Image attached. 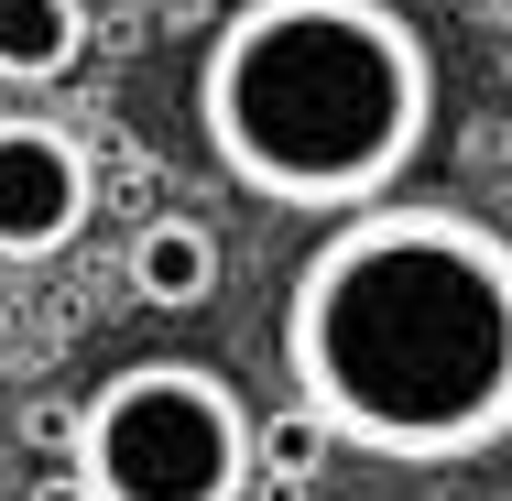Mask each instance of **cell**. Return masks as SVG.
Segmentation results:
<instances>
[{"instance_id":"cell-1","label":"cell","mask_w":512,"mask_h":501,"mask_svg":"<svg viewBox=\"0 0 512 501\" xmlns=\"http://www.w3.org/2000/svg\"><path fill=\"white\" fill-rule=\"evenodd\" d=\"M284 382L360 458H491L512 436V240L436 197L327 218L284 284Z\"/></svg>"},{"instance_id":"cell-2","label":"cell","mask_w":512,"mask_h":501,"mask_svg":"<svg viewBox=\"0 0 512 501\" xmlns=\"http://www.w3.org/2000/svg\"><path fill=\"white\" fill-rule=\"evenodd\" d=\"M197 131L240 197L349 218L436 142V55L393 0H240L207 33Z\"/></svg>"},{"instance_id":"cell-3","label":"cell","mask_w":512,"mask_h":501,"mask_svg":"<svg viewBox=\"0 0 512 501\" xmlns=\"http://www.w3.org/2000/svg\"><path fill=\"white\" fill-rule=\"evenodd\" d=\"M88 501H251V403L207 360H131L77 403Z\"/></svg>"},{"instance_id":"cell-4","label":"cell","mask_w":512,"mask_h":501,"mask_svg":"<svg viewBox=\"0 0 512 501\" xmlns=\"http://www.w3.org/2000/svg\"><path fill=\"white\" fill-rule=\"evenodd\" d=\"M99 207V164L66 120L0 109V262H55Z\"/></svg>"},{"instance_id":"cell-5","label":"cell","mask_w":512,"mask_h":501,"mask_svg":"<svg viewBox=\"0 0 512 501\" xmlns=\"http://www.w3.org/2000/svg\"><path fill=\"white\" fill-rule=\"evenodd\" d=\"M131 295L153 316H186L218 295V229L207 218H142L131 229Z\"/></svg>"},{"instance_id":"cell-6","label":"cell","mask_w":512,"mask_h":501,"mask_svg":"<svg viewBox=\"0 0 512 501\" xmlns=\"http://www.w3.org/2000/svg\"><path fill=\"white\" fill-rule=\"evenodd\" d=\"M88 44L77 0H0V88H55Z\"/></svg>"},{"instance_id":"cell-7","label":"cell","mask_w":512,"mask_h":501,"mask_svg":"<svg viewBox=\"0 0 512 501\" xmlns=\"http://www.w3.org/2000/svg\"><path fill=\"white\" fill-rule=\"evenodd\" d=\"M327 458H338V436L316 425L306 403L251 414V491H262V501H306L316 480H327Z\"/></svg>"},{"instance_id":"cell-8","label":"cell","mask_w":512,"mask_h":501,"mask_svg":"<svg viewBox=\"0 0 512 501\" xmlns=\"http://www.w3.org/2000/svg\"><path fill=\"white\" fill-rule=\"evenodd\" d=\"M22 436H33V458L55 469V458L77 447V403H33V425H22Z\"/></svg>"},{"instance_id":"cell-9","label":"cell","mask_w":512,"mask_h":501,"mask_svg":"<svg viewBox=\"0 0 512 501\" xmlns=\"http://www.w3.org/2000/svg\"><path fill=\"white\" fill-rule=\"evenodd\" d=\"M33 501H88V480H77V469H66V458H55V469H44V480H33Z\"/></svg>"}]
</instances>
